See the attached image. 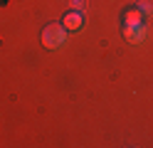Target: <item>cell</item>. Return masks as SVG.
<instances>
[{
	"instance_id": "6da1fadb",
	"label": "cell",
	"mask_w": 153,
	"mask_h": 148,
	"mask_svg": "<svg viewBox=\"0 0 153 148\" xmlns=\"http://www.w3.org/2000/svg\"><path fill=\"white\" fill-rule=\"evenodd\" d=\"M62 39H64V32H62L57 25H50V27L45 30V45H47V47H57Z\"/></svg>"
},
{
	"instance_id": "7a4b0ae2",
	"label": "cell",
	"mask_w": 153,
	"mask_h": 148,
	"mask_svg": "<svg viewBox=\"0 0 153 148\" xmlns=\"http://www.w3.org/2000/svg\"><path fill=\"white\" fill-rule=\"evenodd\" d=\"M3 5H7V0H3Z\"/></svg>"
}]
</instances>
